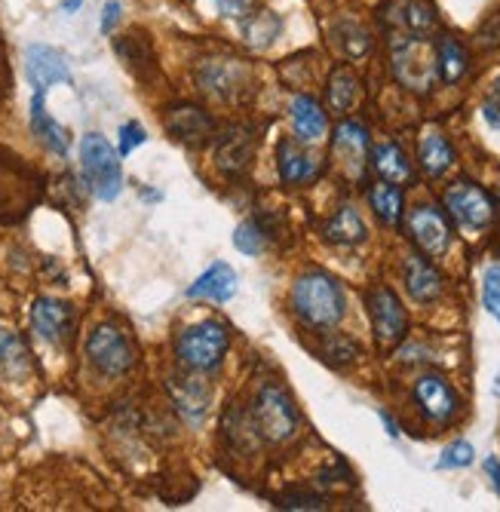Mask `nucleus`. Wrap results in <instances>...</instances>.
Masks as SVG:
<instances>
[{"mask_svg":"<svg viewBox=\"0 0 500 512\" xmlns=\"http://www.w3.org/2000/svg\"><path fill=\"white\" fill-rule=\"evenodd\" d=\"M292 307L313 329H335L347 313V295L335 276L323 270H307L295 279Z\"/></svg>","mask_w":500,"mask_h":512,"instance_id":"nucleus-1","label":"nucleus"},{"mask_svg":"<svg viewBox=\"0 0 500 512\" xmlns=\"http://www.w3.org/2000/svg\"><path fill=\"white\" fill-rule=\"evenodd\" d=\"M393 50V74L405 89L430 92L439 80L436 43L427 34H396L390 40Z\"/></svg>","mask_w":500,"mask_h":512,"instance_id":"nucleus-2","label":"nucleus"},{"mask_svg":"<svg viewBox=\"0 0 500 512\" xmlns=\"http://www.w3.org/2000/svg\"><path fill=\"white\" fill-rule=\"evenodd\" d=\"M231 347V329L221 319H203L197 325H188L175 338V356L191 371H212L221 365Z\"/></svg>","mask_w":500,"mask_h":512,"instance_id":"nucleus-3","label":"nucleus"},{"mask_svg":"<svg viewBox=\"0 0 500 512\" xmlns=\"http://www.w3.org/2000/svg\"><path fill=\"white\" fill-rule=\"evenodd\" d=\"M80 169H83V178L89 184V191H93L99 200L111 203L120 197L123 191V169H120V154L111 148V142L99 132H89L83 135L80 142Z\"/></svg>","mask_w":500,"mask_h":512,"instance_id":"nucleus-4","label":"nucleus"},{"mask_svg":"<svg viewBox=\"0 0 500 512\" xmlns=\"http://www.w3.org/2000/svg\"><path fill=\"white\" fill-rule=\"evenodd\" d=\"M86 356L96 365V371H102L108 378H120L135 365L132 341L111 322H102L93 329V335L86 341Z\"/></svg>","mask_w":500,"mask_h":512,"instance_id":"nucleus-5","label":"nucleus"},{"mask_svg":"<svg viewBox=\"0 0 500 512\" xmlns=\"http://www.w3.org/2000/svg\"><path fill=\"white\" fill-rule=\"evenodd\" d=\"M255 424L267 442H286L298 430V411L286 390L264 387L255 399Z\"/></svg>","mask_w":500,"mask_h":512,"instance_id":"nucleus-6","label":"nucleus"},{"mask_svg":"<svg viewBox=\"0 0 500 512\" xmlns=\"http://www.w3.org/2000/svg\"><path fill=\"white\" fill-rule=\"evenodd\" d=\"M442 200L448 215L464 230H485L494 221V200L473 181H454Z\"/></svg>","mask_w":500,"mask_h":512,"instance_id":"nucleus-7","label":"nucleus"},{"mask_svg":"<svg viewBox=\"0 0 500 512\" xmlns=\"http://www.w3.org/2000/svg\"><path fill=\"white\" fill-rule=\"evenodd\" d=\"M369 316H372V329L381 347H396L405 332H408V313L399 301V295L387 286H375L366 298Z\"/></svg>","mask_w":500,"mask_h":512,"instance_id":"nucleus-8","label":"nucleus"},{"mask_svg":"<svg viewBox=\"0 0 500 512\" xmlns=\"http://www.w3.org/2000/svg\"><path fill=\"white\" fill-rule=\"evenodd\" d=\"M405 227H408V237H412V243L430 258L445 255L448 246H451V224L436 206H415L412 212H408Z\"/></svg>","mask_w":500,"mask_h":512,"instance_id":"nucleus-9","label":"nucleus"},{"mask_svg":"<svg viewBox=\"0 0 500 512\" xmlns=\"http://www.w3.org/2000/svg\"><path fill=\"white\" fill-rule=\"evenodd\" d=\"M332 157L338 160V166L347 178H353V181L362 178L366 163H369V129L356 120H344L335 129Z\"/></svg>","mask_w":500,"mask_h":512,"instance_id":"nucleus-10","label":"nucleus"},{"mask_svg":"<svg viewBox=\"0 0 500 512\" xmlns=\"http://www.w3.org/2000/svg\"><path fill=\"white\" fill-rule=\"evenodd\" d=\"M25 74H28L31 86L40 89V92H47L56 83H71V71H68L65 56L59 50H53V46H43V43L28 46Z\"/></svg>","mask_w":500,"mask_h":512,"instance_id":"nucleus-11","label":"nucleus"},{"mask_svg":"<svg viewBox=\"0 0 500 512\" xmlns=\"http://www.w3.org/2000/svg\"><path fill=\"white\" fill-rule=\"evenodd\" d=\"M31 325H34V332L43 341L62 344V341L71 338L74 310H71V304H65L59 298H37L34 307H31Z\"/></svg>","mask_w":500,"mask_h":512,"instance_id":"nucleus-12","label":"nucleus"},{"mask_svg":"<svg viewBox=\"0 0 500 512\" xmlns=\"http://www.w3.org/2000/svg\"><path fill=\"white\" fill-rule=\"evenodd\" d=\"M415 399L421 405V411L430 417L433 424H448L461 408L458 393L451 390V384L439 375H424L415 384Z\"/></svg>","mask_w":500,"mask_h":512,"instance_id":"nucleus-13","label":"nucleus"},{"mask_svg":"<svg viewBox=\"0 0 500 512\" xmlns=\"http://www.w3.org/2000/svg\"><path fill=\"white\" fill-rule=\"evenodd\" d=\"M237 273H234V267H227L224 261H218V264H212L197 283L188 289V298H194V301H231L234 295H237Z\"/></svg>","mask_w":500,"mask_h":512,"instance_id":"nucleus-14","label":"nucleus"},{"mask_svg":"<svg viewBox=\"0 0 500 512\" xmlns=\"http://www.w3.org/2000/svg\"><path fill=\"white\" fill-rule=\"evenodd\" d=\"M277 169L286 184H307L320 172V163H316V157L307 154L295 138H283L277 148Z\"/></svg>","mask_w":500,"mask_h":512,"instance_id":"nucleus-15","label":"nucleus"},{"mask_svg":"<svg viewBox=\"0 0 500 512\" xmlns=\"http://www.w3.org/2000/svg\"><path fill=\"white\" fill-rule=\"evenodd\" d=\"M405 286H408V295H412L415 301L433 304L442 295V276L427 258L408 255L405 258Z\"/></svg>","mask_w":500,"mask_h":512,"instance_id":"nucleus-16","label":"nucleus"},{"mask_svg":"<svg viewBox=\"0 0 500 512\" xmlns=\"http://www.w3.org/2000/svg\"><path fill=\"white\" fill-rule=\"evenodd\" d=\"M166 126H169V132L178 138V142H188V145H200V142H206V138L212 135V120L197 105H178V108H172Z\"/></svg>","mask_w":500,"mask_h":512,"instance_id":"nucleus-17","label":"nucleus"},{"mask_svg":"<svg viewBox=\"0 0 500 512\" xmlns=\"http://www.w3.org/2000/svg\"><path fill=\"white\" fill-rule=\"evenodd\" d=\"M390 19L399 34H430L439 22L433 0H399L390 10Z\"/></svg>","mask_w":500,"mask_h":512,"instance_id":"nucleus-18","label":"nucleus"},{"mask_svg":"<svg viewBox=\"0 0 500 512\" xmlns=\"http://www.w3.org/2000/svg\"><path fill=\"white\" fill-rule=\"evenodd\" d=\"M292 126H295L298 142H320V138L329 132V117L316 99L298 96L292 102Z\"/></svg>","mask_w":500,"mask_h":512,"instance_id":"nucleus-19","label":"nucleus"},{"mask_svg":"<svg viewBox=\"0 0 500 512\" xmlns=\"http://www.w3.org/2000/svg\"><path fill=\"white\" fill-rule=\"evenodd\" d=\"M372 166H375V172L384 178V181H390V184H412V178H415V169H412V160L405 157V151L399 148V145H393V142H384V145H375V151H372Z\"/></svg>","mask_w":500,"mask_h":512,"instance_id":"nucleus-20","label":"nucleus"},{"mask_svg":"<svg viewBox=\"0 0 500 512\" xmlns=\"http://www.w3.org/2000/svg\"><path fill=\"white\" fill-rule=\"evenodd\" d=\"M31 129L47 145L53 154H68V132L47 114V102H43V92L34 89V99H31Z\"/></svg>","mask_w":500,"mask_h":512,"instance_id":"nucleus-21","label":"nucleus"},{"mask_svg":"<svg viewBox=\"0 0 500 512\" xmlns=\"http://www.w3.org/2000/svg\"><path fill=\"white\" fill-rule=\"evenodd\" d=\"M369 237L366 221L353 206H341L329 221H326V240L335 246H359Z\"/></svg>","mask_w":500,"mask_h":512,"instance_id":"nucleus-22","label":"nucleus"},{"mask_svg":"<svg viewBox=\"0 0 500 512\" xmlns=\"http://www.w3.org/2000/svg\"><path fill=\"white\" fill-rule=\"evenodd\" d=\"M418 163L430 178H439L451 169L454 163V148L448 145V138L439 132H427L421 138V151H418Z\"/></svg>","mask_w":500,"mask_h":512,"instance_id":"nucleus-23","label":"nucleus"},{"mask_svg":"<svg viewBox=\"0 0 500 512\" xmlns=\"http://www.w3.org/2000/svg\"><path fill=\"white\" fill-rule=\"evenodd\" d=\"M31 368V356L25 341L16 332L0 329V378H25Z\"/></svg>","mask_w":500,"mask_h":512,"instance_id":"nucleus-24","label":"nucleus"},{"mask_svg":"<svg viewBox=\"0 0 500 512\" xmlns=\"http://www.w3.org/2000/svg\"><path fill=\"white\" fill-rule=\"evenodd\" d=\"M436 65H439V80L442 83H458L467 74V50L464 43H458L454 37H439L436 40Z\"/></svg>","mask_w":500,"mask_h":512,"instance_id":"nucleus-25","label":"nucleus"},{"mask_svg":"<svg viewBox=\"0 0 500 512\" xmlns=\"http://www.w3.org/2000/svg\"><path fill=\"white\" fill-rule=\"evenodd\" d=\"M369 203H372L375 215L381 218V224L396 227V224L402 221L405 200H402V188H399V184H390V181H384V178H381L378 184H372Z\"/></svg>","mask_w":500,"mask_h":512,"instance_id":"nucleus-26","label":"nucleus"},{"mask_svg":"<svg viewBox=\"0 0 500 512\" xmlns=\"http://www.w3.org/2000/svg\"><path fill=\"white\" fill-rule=\"evenodd\" d=\"M252 135H243V129H231L224 138H221V145H218V163L224 169H246L249 160H252Z\"/></svg>","mask_w":500,"mask_h":512,"instance_id":"nucleus-27","label":"nucleus"},{"mask_svg":"<svg viewBox=\"0 0 500 512\" xmlns=\"http://www.w3.org/2000/svg\"><path fill=\"white\" fill-rule=\"evenodd\" d=\"M200 83L209 92H215V96L231 99V96H237V86H240V68L224 65V62H206L200 68Z\"/></svg>","mask_w":500,"mask_h":512,"instance_id":"nucleus-28","label":"nucleus"},{"mask_svg":"<svg viewBox=\"0 0 500 512\" xmlns=\"http://www.w3.org/2000/svg\"><path fill=\"white\" fill-rule=\"evenodd\" d=\"M356 92H359V80L350 68H335L329 77V105L335 111H350L356 102Z\"/></svg>","mask_w":500,"mask_h":512,"instance_id":"nucleus-29","label":"nucleus"},{"mask_svg":"<svg viewBox=\"0 0 500 512\" xmlns=\"http://www.w3.org/2000/svg\"><path fill=\"white\" fill-rule=\"evenodd\" d=\"M335 34H338V43H341L344 56H350V59H359V56H366L372 50L369 31L362 28V25H356V22H341Z\"/></svg>","mask_w":500,"mask_h":512,"instance_id":"nucleus-30","label":"nucleus"},{"mask_svg":"<svg viewBox=\"0 0 500 512\" xmlns=\"http://www.w3.org/2000/svg\"><path fill=\"white\" fill-rule=\"evenodd\" d=\"M473 460H476L473 445H470L467 439H458V442H451V445L442 451V457H439L436 467H439V470H464V467H470Z\"/></svg>","mask_w":500,"mask_h":512,"instance_id":"nucleus-31","label":"nucleus"},{"mask_svg":"<svg viewBox=\"0 0 500 512\" xmlns=\"http://www.w3.org/2000/svg\"><path fill=\"white\" fill-rule=\"evenodd\" d=\"M234 246H237L243 255H261V252H264V230H261L255 221H243V224L234 230Z\"/></svg>","mask_w":500,"mask_h":512,"instance_id":"nucleus-32","label":"nucleus"},{"mask_svg":"<svg viewBox=\"0 0 500 512\" xmlns=\"http://www.w3.org/2000/svg\"><path fill=\"white\" fill-rule=\"evenodd\" d=\"M482 304L500 322V267H491L482 283Z\"/></svg>","mask_w":500,"mask_h":512,"instance_id":"nucleus-33","label":"nucleus"},{"mask_svg":"<svg viewBox=\"0 0 500 512\" xmlns=\"http://www.w3.org/2000/svg\"><path fill=\"white\" fill-rule=\"evenodd\" d=\"M148 142V135L139 123H123L120 126V157H129L139 145Z\"/></svg>","mask_w":500,"mask_h":512,"instance_id":"nucleus-34","label":"nucleus"},{"mask_svg":"<svg viewBox=\"0 0 500 512\" xmlns=\"http://www.w3.org/2000/svg\"><path fill=\"white\" fill-rule=\"evenodd\" d=\"M277 506H283V509H326V500L316 494H286V497H280Z\"/></svg>","mask_w":500,"mask_h":512,"instance_id":"nucleus-35","label":"nucleus"},{"mask_svg":"<svg viewBox=\"0 0 500 512\" xmlns=\"http://www.w3.org/2000/svg\"><path fill=\"white\" fill-rule=\"evenodd\" d=\"M215 7L227 16V19H246L255 10V0H215Z\"/></svg>","mask_w":500,"mask_h":512,"instance_id":"nucleus-36","label":"nucleus"},{"mask_svg":"<svg viewBox=\"0 0 500 512\" xmlns=\"http://www.w3.org/2000/svg\"><path fill=\"white\" fill-rule=\"evenodd\" d=\"M117 19H120V4H117V0H108V4H105V13H102V31L111 34L114 25H117Z\"/></svg>","mask_w":500,"mask_h":512,"instance_id":"nucleus-37","label":"nucleus"},{"mask_svg":"<svg viewBox=\"0 0 500 512\" xmlns=\"http://www.w3.org/2000/svg\"><path fill=\"white\" fill-rule=\"evenodd\" d=\"M482 114H485V120H488L491 129H500V99H491L488 96V102L482 105Z\"/></svg>","mask_w":500,"mask_h":512,"instance_id":"nucleus-38","label":"nucleus"},{"mask_svg":"<svg viewBox=\"0 0 500 512\" xmlns=\"http://www.w3.org/2000/svg\"><path fill=\"white\" fill-rule=\"evenodd\" d=\"M485 473H488L494 491L500 494V460H497V457H485Z\"/></svg>","mask_w":500,"mask_h":512,"instance_id":"nucleus-39","label":"nucleus"},{"mask_svg":"<svg viewBox=\"0 0 500 512\" xmlns=\"http://www.w3.org/2000/svg\"><path fill=\"white\" fill-rule=\"evenodd\" d=\"M381 421H384V427H387V433H390L393 439H399V424L393 421V417H390L387 411H381Z\"/></svg>","mask_w":500,"mask_h":512,"instance_id":"nucleus-40","label":"nucleus"},{"mask_svg":"<svg viewBox=\"0 0 500 512\" xmlns=\"http://www.w3.org/2000/svg\"><path fill=\"white\" fill-rule=\"evenodd\" d=\"M80 4H83V0H65V4H62V10H65V13H74V10H77Z\"/></svg>","mask_w":500,"mask_h":512,"instance_id":"nucleus-41","label":"nucleus"},{"mask_svg":"<svg viewBox=\"0 0 500 512\" xmlns=\"http://www.w3.org/2000/svg\"><path fill=\"white\" fill-rule=\"evenodd\" d=\"M491 99H500V74H497V80L491 83Z\"/></svg>","mask_w":500,"mask_h":512,"instance_id":"nucleus-42","label":"nucleus"},{"mask_svg":"<svg viewBox=\"0 0 500 512\" xmlns=\"http://www.w3.org/2000/svg\"><path fill=\"white\" fill-rule=\"evenodd\" d=\"M494 393L500 396V375H497V384H494Z\"/></svg>","mask_w":500,"mask_h":512,"instance_id":"nucleus-43","label":"nucleus"}]
</instances>
